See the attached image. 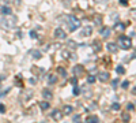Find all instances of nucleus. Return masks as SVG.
I'll return each mask as SVG.
<instances>
[{
  "label": "nucleus",
  "mask_w": 136,
  "mask_h": 123,
  "mask_svg": "<svg viewBox=\"0 0 136 123\" xmlns=\"http://www.w3.org/2000/svg\"><path fill=\"white\" fill-rule=\"evenodd\" d=\"M56 82H57V77H56L55 74H51V75H49V78H48V84L53 85V84H56Z\"/></svg>",
  "instance_id": "12"
},
{
  "label": "nucleus",
  "mask_w": 136,
  "mask_h": 123,
  "mask_svg": "<svg viewBox=\"0 0 136 123\" xmlns=\"http://www.w3.org/2000/svg\"><path fill=\"white\" fill-rule=\"evenodd\" d=\"M79 93H80V90H79V88H78V85L74 88V94L75 96H79Z\"/></svg>",
  "instance_id": "22"
},
{
  "label": "nucleus",
  "mask_w": 136,
  "mask_h": 123,
  "mask_svg": "<svg viewBox=\"0 0 136 123\" xmlns=\"http://www.w3.org/2000/svg\"><path fill=\"white\" fill-rule=\"evenodd\" d=\"M55 37L59 38V40H64L65 37H67V34H65V32L61 28H57V29L55 30Z\"/></svg>",
  "instance_id": "4"
},
{
  "label": "nucleus",
  "mask_w": 136,
  "mask_h": 123,
  "mask_svg": "<svg viewBox=\"0 0 136 123\" xmlns=\"http://www.w3.org/2000/svg\"><path fill=\"white\" fill-rule=\"evenodd\" d=\"M0 112H2V114H4V112H6V107H4V104H0Z\"/></svg>",
  "instance_id": "26"
},
{
  "label": "nucleus",
  "mask_w": 136,
  "mask_h": 123,
  "mask_svg": "<svg viewBox=\"0 0 136 123\" xmlns=\"http://www.w3.org/2000/svg\"><path fill=\"white\" fill-rule=\"evenodd\" d=\"M74 74L76 75V77H79V75L83 74V66H80V64L75 66V67H74Z\"/></svg>",
  "instance_id": "7"
},
{
  "label": "nucleus",
  "mask_w": 136,
  "mask_h": 123,
  "mask_svg": "<svg viewBox=\"0 0 136 123\" xmlns=\"http://www.w3.org/2000/svg\"><path fill=\"white\" fill-rule=\"evenodd\" d=\"M132 93H133V94L136 96V86H135V88H133V89H132Z\"/></svg>",
  "instance_id": "35"
},
{
  "label": "nucleus",
  "mask_w": 136,
  "mask_h": 123,
  "mask_svg": "<svg viewBox=\"0 0 136 123\" xmlns=\"http://www.w3.org/2000/svg\"><path fill=\"white\" fill-rule=\"evenodd\" d=\"M42 123H44V122H42Z\"/></svg>",
  "instance_id": "37"
},
{
  "label": "nucleus",
  "mask_w": 136,
  "mask_h": 123,
  "mask_svg": "<svg viewBox=\"0 0 136 123\" xmlns=\"http://www.w3.org/2000/svg\"><path fill=\"white\" fill-rule=\"evenodd\" d=\"M63 116H64V114H61L60 111H57V109H55V111L52 112V118L55 119V120H57V122H60V120H61Z\"/></svg>",
  "instance_id": "5"
},
{
  "label": "nucleus",
  "mask_w": 136,
  "mask_h": 123,
  "mask_svg": "<svg viewBox=\"0 0 136 123\" xmlns=\"http://www.w3.org/2000/svg\"><path fill=\"white\" fill-rule=\"evenodd\" d=\"M87 82H88V84H94V82H95V77H94V75H88Z\"/></svg>",
  "instance_id": "20"
},
{
  "label": "nucleus",
  "mask_w": 136,
  "mask_h": 123,
  "mask_svg": "<svg viewBox=\"0 0 136 123\" xmlns=\"http://www.w3.org/2000/svg\"><path fill=\"white\" fill-rule=\"evenodd\" d=\"M31 56H33V59L38 60V59H41V52H39V51H33L31 52Z\"/></svg>",
  "instance_id": "14"
},
{
  "label": "nucleus",
  "mask_w": 136,
  "mask_h": 123,
  "mask_svg": "<svg viewBox=\"0 0 136 123\" xmlns=\"http://www.w3.org/2000/svg\"><path fill=\"white\" fill-rule=\"evenodd\" d=\"M0 2H2V0H0ZM4 2H6V3H7V2H8V0H4Z\"/></svg>",
  "instance_id": "36"
},
{
  "label": "nucleus",
  "mask_w": 136,
  "mask_h": 123,
  "mask_svg": "<svg viewBox=\"0 0 136 123\" xmlns=\"http://www.w3.org/2000/svg\"><path fill=\"white\" fill-rule=\"evenodd\" d=\"M118 42H120V46L122 49H129L132 46V41H131V38L129 37H127V36H120L118 37Z\"/></svg>",
  "instance_id": "3"
},
{
  "label": "nucleus",
  "mask_w": 136,
  "mask_h": 123,
  "mask_svg": "<svg viewBox=\"0 0 136 123\" xmlns=\"http://www.w3.org/2000/svg\"><path fill=\"white\" fill-rule=\"evenodd\" d=\"M0 11H2V14H3V15L12 14V11H11V7H8V6H3V7L0 8Z\"/></svg>",
  "instance_id": "10"
},
{
  "label": "nucleus",
  "mask_w": 136,
  "mask_h": 123,
  "mask_svg": "<svg viewBox=\"0 0 136 123\" xmlns=\"http://www.w3.org/2000/svg\"><path fill=\"white\" fill-rule=\"evenodd\" d=\"M71 84L74 85V86H76V85H78V79H76V78H72V79H71Z\"/></svg>",
  "instance_id": "27"
},
{
  "label": "nucleus",
  "mask_w": 136,
  "mask_h": 123,
  "mask_svg": "<svg viewBox=\"0 0 136 123\" xmlns=\"http://www.w3.org/2000/svg\"><path fill=\"white\" fill-rule=\"evenodd\" d=\"M57 71H59V74H61V75H63V77H65V75H67V71H65V70L63 68V67H59V68H57Z\"/></svg>",
  "instance_id": "18"
},
{
  "label": "nucleus",
  "mask_w": 136,
  "mask_h": 123,
  "mask_svg": "<svg viewBox=\"0 0 136 123\" xmlns=\"http://www.w3.org/2000/svg\"><path fill=\"white\" fill-rule=\"evenodd\" d=\"M93 33V29H91V26H87V28H84L83 30H82V37H84V36H90Z\"/></svg>",
  "instance_id": "11"
},
{
  "label": "nucleus",
  "mask_w": 136,
  "mask_h": 123,
  "mask_svg": "<svg viewBox=\"0 0 136 123\" xmlns=\"http://www.w3.org/2000/svg\"><path fill=\"white\" fill-rule=\"evenodd\" d=\"M72 111H74V108H72L71 105H65V107H64V114L65 115H69Z\"/></svg>",
  "instance_id": "16"
},
{
  "label": "nucleus",
  "mask_w": 136,
  "mask_h": 123,
  "mask_svg": "<svg viewBox=\"0 0 136 123\" xmlns=\"http://www.w3.org/2000/svg\"><path fill=\"white\" fill-rule=\"evenodd\" d=\"M74 122H80V116H79V115L74 116Z\"/></svg>",
  "instance_id": "28"
},
{
  "label": "nucleus",
  "mask_w": 136,
  "mask_h": 123,
  "mask_svg": "<svg viewBox=\"0 0 136 123\" xmlns=\"http://www.w3.org/2000/svg\"><path fill=\"white\" fill-rule=\"evenodd\" d=\"M116 29H121V30H124V29H125V26L122 25V23H117V26H116Z\"/></svg>",
  "instance_id": "25"
},
{
  "label": "nucleus",
  "mask_w": 136,
  "mask_h": 123,
  "mask_svg": "<svg viewBox=\"0 0 136 123\" xmlns=\"http://www.w3.org/2000/svg\"><path fill=\"white\" fill-rule=\"evenodd\" d=\"M42 96H44V99H46V100H51L53 97V93L49 90V89H44V90H42Z\"/></svg>",
  "instance_id": "9"
},
{
  "label": "nucleus",
  "mask_w": 136,
  "mask_h": 123,
  "mask_svg": "<svg viewBox=\"0 0 136 123\" xmlns=\"http://www.w3.org/2000/svg\"><path fill=\"white\" fill-rule=\"evenodd\" d=\"M39 108H41L42 111L48 109V108H49V103H46V101H41V103H39Z\"/></svg>",
  "instance_id": "15"
},
{
  "label": "nucleus",
  "mask_w": 136,
  "mask_h": 123,
  "mask_svg": "<svg viewBox=\"0 0 136 123\" xmlns=\"http://www.w3.org/2000/svg\"><path fill=\"white\" fill-rule=\"evenodd\" d=\"M98 78H99V81H102V82H108L109 81V72H99L98 74Z\"/></svg>",
  "instance_id": "8"
},
{
  "label": "nucleus",
  "mask_w": 136,
  "mask_h": 123,
  "mask_svg": "<svg viewBox=\"0 0 136 123\" xmlns=\"http://www.w3.org/2000/svg\"><path fill=\"white\" fill-rule=\"evenodd\" d=\"M116 71H117L118 74H125V70H124V67H122V66H118Z\"/></svg>",
  "instance_id": "19"
},
{
  "label": "nucleus",
  "mask_w": 136,
  "mask_h": 123,
  "mask_svg": "<svg viewBox=\"0 0 136 123\" xmlns=\"http://www.w3.org/2000/svg\"><path fill=\"white\" fill-rule=\"evenodd\" d=\"M67 21H68V23H69V30H71V32H75L76 29L80 28V21H79L76 16L68 15V16H67Z\"/></svg>",
  "instance_id": "2"
},
{
  "label": "nucleus",
  "mask_w": 136,
  "mask_h": 123,
  "mask_svg": "<svg viewBox=\"0 0 136 123\" xmlns=\"http://www.w3.org/2000/svg\"><path fill=\"white\" fill-rule=\"evenodd\" d=\"M113 109H120V104H117V103H114V104H113Z\"/></svg>",
  "instance_id": "29"
},
{
  "label": "nucleus",
  "mask_w": 136,
  "mask_h": 123,
  "mask_svg": "<svg viewBox=\"0 0 136 123\" xmlns=\"http://www.w3.org/2000/svg\"><path fill=\"white\" fill-rule=\"evenodd\" d=\"M106 48H108V51L110 52V54H116V52L118 51V48H117V45L114 44V42H109L108 45H106Z\"/></svg>",
  "instance_id": "6"
},
{
  "label": "nucleus",
  "mask_w": 136,
  "mask_h": 123,
  "mask_svg": "<svg viewBox=\"0 0 136 123\" xmlns=\"http://www.w3.org/2000/svg\"><path fill=\"white\" fill-rule=\"evenodd\" d=\"M113 86H114V88L117 86V79H114V81H113Z\"/></svg>",
  "instance_id": "34"
},
{
  "label": "nucleus",
  "mask_w": 136,
  "mask_h": 123,
  "mask_svg": "<svg viewBox=\"0 0 136 123\" xmlns=\"http://www.w3.org/2000/svg\"><path fill=\"white\" fill-rule=\"evenodd\" d=\"M35 82H37V81H35V78H31V79H30V84H31V85H34Z\"/></svg>",
  "instance_id": "32"
},
{
  "label": "nucleus",
  "mask_w": 136,
  "mask_h": 123,
  "mask_svg": "<svg viewBox=\"0 0 136 123\" xmlns=\"http://www.w3.org/2000/svg\"><path fill=\"white\" fill-rule=\"evenodd\" d=\"M122 120H124V122H129V114H127V112L122 114Z\"/></svg>",
  "instance_id": "21"
},
{
  "label": "nucleus",
  "mask_w": 136,
  "mask_h": 123,
  "mask_svg": "<svg viewBox=\"0 0 136 123\" xmlns=\"http://www.w3.org/2000/svg\"><path fill=\"white\" fill-rule=\"evenodd\" d=\"M120 3L122 6H127V3H128V0H120Z\"/></svg>",
  "instance_id": "30"
},
{
  "label": "nucleus",
  "mask_w": 136,
  "mask_h": 123,
  "mask_svg": "<svg viewBox=\"0 0 136 123\" xmlns=\"http://www.w3.org/2000/svg\"><path fill=\"white\" fill-rule=\"evenodd\" d=\"M18 23V18L12 14H8V15H3L2 19H0V25L3 26L4 29H14Z\"/></svg>",
  "instance_id": "1"
},
{
  "label": "nucleus",
  "mask_w": 136,
  "mask_h": 123,
  "mask_svg": "<svg viewBox=\"0 0 136 123\" xmlns=\"http://www.w3.org/2000/svg\"><path fill=\"white\" fill-rule=\"evenodd\" d=\"M30 37H31V38H34V40H35V38H38V37H37V33H35L34 30H31V32H30Z\"/></svg>",
  "instance_id": "23"
},
{
  "label": "nucleus",
  "mask_w": 136,
  "mask_h": 123,
  "mask_svg": "<svg viewBox=\"0 0 136 123\" xmlns=\"http://www.w3.org/2000/svg\"><path fill=\"white\" fill-rule=\"evenodd\" d=\"M121 86H122V89H127L128 86H129V82H128V81H124V82H122V85H121Z\"/></svg>",
  "instance_id": "24"
},
{
  "label": "nucleus",
  "mask_w": 136,
  "mask_h": 123,
  "mask_svg": "<svg viewBox=\"0 0 136 123\" xmlns=\"http://www.w3.org/2000/svg\"><path fill=\"white\" fill-rule=\"evenodd\" d=\"M135 107H133V105H132V104H128V109H131V111H132V109H133Z\"/></svg>",
  "instance_id": "33"
},
{
  "label": "nucleus",
  "mask_w": 136,
  "mask_h": 123,
  "mask_svg": "<svg viewBox=\"0 0 136 123\" xmlns=\"http://www.w3.org/2000/svg\"><path fill=\"white\" fill-rule=\"evenodd\" d=\"M87 123H99V119L98 116H90V118H87Z\"/></svg>",
  "instance_id": "13"
},
{
  "label": "nucleus",
  "mask_w": 136,
  "mask_h": 123,
  "mask_svg": "<svg viewBox=\"0 0 136 123\" xmlns=\"http://www.w3.org/2000/svg\"><path fill=\"white\" fill-rule=\"evenodd\" d=\"M63 56H64V58H68V56H69V54H68L67 51H64V52H63Z\"/></svg>",
  "instance_id": "31"
},
{
  "label": "nucleus",
  "mask_w": 136,
  "mask_h": 123,
  "mask_svg": "<svg viewBox=\"0 0 136 123\" xmlns=\"http://www.w3.org/2000/svg\"><path fill=\"white\" fill-rule=\"evenodd\" d=\"M102 34H104V37H108V36L110 34V29H108V28L102 29Z\"/></svg>",
  "instance_id": "17"
}]
</instances>
